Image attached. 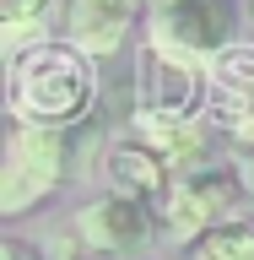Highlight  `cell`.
Masks as SVG:
<instances>
[{
  "label": "cell",
  "instance_id": "6da1fadb",
  "mask_svg": "<svg viewBox=\"0 0 254 260\" xmlns=\"http://www.w3.org/2000/svg\"><path fill=\"white\" fill-rule=\"evenodd\" d=\"M6 103L22 119H44V125H81L97 109V60L87 49L65 44H38L27 54L6 60Z\"/></svg>",
  "mask_w": 254,
  "mask_h": 260
},
{
  "label": "cell",
  "instance_id": "7a4b0ae2",
  "mask_svg": "<svg viewBox=\"0 0 254 260\" xmlns=\"http://www.w3.org/2000/svg\"><path fill=\"white\" fill-rule=\"evenodd\" d=\"M81 162H87L81 125H44L11 114L0 152V217H27L32 206H44L65 179H76Z\"/></svg>",
  "mask_w": 254,
  "mask_h": 260
},
{
  "label": "cell",
  "instance_id": "3957f363",
  "mask_svg": "<svg viewBox=\"0 0 254 260\" xmlns=\"http://www.w3.org/2000/svg\"><path fill=\"white\" fill-rule=\"evenodd\" d=\"M249 201H254V190L243 184L238 162H233V152H227V157L200 162V168H178L157 211H162V228H168L173 239L195 244L200 233H211V228L238 222Z\"/></svg>",
  "mask_w": 254,
  "mask_h": 260
},
{
  "label": "cell",
  "instance_id": "277c9868",
  "mask_svg": "<svg viewBox=\"0 0 254 260\" xmlns=\"http://www.w3.org/2000/svg\"><path fill=\"white\" fill-rule=\"evenodd\" d=\"M211 103V60L178 54L168 44H135L130 119H195Z\"/></svg>",
  "mask_w": 254,
  "mask_h": 260
},
{
  "label": "cell",
  "instance_id": "5b68a950",
  "mask_svg": "<svg viewBox=\"0 0 254 260\" xmlns=\"http://www.w3.org/2000/svg\"><path fill=\"white\" fill-rule=\"evenodd\" d=\"M146 38L195 60H216L243 44L238 0H146Z\"/></svg>",
  "mask_w": 254,
  "mask_h": 260
},
{
  "label": "cell",
  "instance_id": "8992f818",
  "mask_svg": "<svg viewBox=\"0 0 254 260\" xmlns=\"http://www.w3.org/2000/svg\"><path fill=\"white\" fill-rule=\"evenodd\" d=\"M157 217L162 211H152V201H135V195L103 184L70 211V233L108 260H141L157 244Z\"/></svg>",
  "mask_w": 254,
  "mask_h": 260
},
{
  "label": "cell",
  "instance_id": "52a82bcc",
  "mask_svg": "<svg viewBox=\"0 0 254 260\" xmlns=\"http://www.w3.org/2000/svg\"><path fill=\"white\" fill-rule=\"evenodd\" d=\"M211 125L233 152H254V44H233L211 60Z\"/></svg>",
  "mask_w": 254,
  "mask_h": 260
},
{
  "label": "cell",
  "instance_id": "ba28073f",
  "mask_svg": "<svg viewBox=\"0 0 254 260\" xmlns=\"http://www.w3.org/2000/svg\"><path fill=\"white\" fill-rule=\"evenodd\" d=\"M173 174L178 168L162 157L135 125H130V136H108L103 152H97V179H103L108 190H125V195H135V201H152V206H162Z\"/></svg>",
  "mask_w": 254,
  "mask_h": 260
},
{
  "label": "cell",
  "instance_id": "9c48e42d",
  "mask_svg": "<svg viewBox=\"0 0 254 260\" xmlns=\"http://www.w3.org/2000/svg\"><path fill=\"white\" fill-rule=\"evenodd\" d=\"M135 27H146V0H65L60 32L92 60H108L130 44Z\"/></svg>",
  "mask_w": 254,
  "mask_h": 260
},
{
  "label": "cell",
  "instance_id": "30bf717a",
  "mask_svg": "<svg viewBox=\"0 0 254 260\" xmlns=\"http://www.w3.org/2000/svg\"><path fill=\"white\" fill-rule=\"evenodd\" d=\"M65 27V0H0V54L16 60Z\"/></svg>",
  "mask_w": 254,
  "mask_h": 260
},
{
  "label": "cell",
  "instance_id": "8fae6325",
  "mask_svg": "<svg viewBox=\"0 0 254 260\" xmlns=\"http://www.w3.org/2000/svg\"><path fill=\"white\" fill-rule=\"evenodd\" d=\"M184 260H254V222L238 217V222H222L211 233H200Z\"/></svg>",
  "mask_w": 254,
  "mask_h": 260
},
{
  "label": "cell",
  "instance_id": "7c38bea8",
  "mask_svg": "<svg viewBox=\"0 0 254 260\" xmlns=\"http://www.w3.org/2000/svg\"><path fill=\"white\" fill-rule=\"evenodd\" d=\"M0 260H44V249L38 244H27V239H0Z\"/></svg>",
  "mask_w": 254,
  "mask_h": 260
},
{
  "label": "cell",
  "instance_id": "4fadbf2b",
  "mask_svg": "<svg viewBox=\"0 0 254 260\" xmlns=\"http://www.w3.org/2000/svg\"><path fill=\"white\" fill-rule=\"evenodd\" d=\"M54 260H108V255H97V249H87V244H81L76 233H70V244H65V249H60Z\"/></svg>",
  "mask_w": 254,
  "mask_h": 260
},
{
  "label": "cell",
  "instance_id": "5bb4252c",
  "mask_svg": "<svg viewBox=\"0 0 254 260\" xmlns=\"http://www.w3.org/2000/svg\"><path fill=\"white\" fill-rule=\"evenodd\" d=\"M249 11H254V0H249Z\"/></svg>",
  "mask_w": 254,
  "mask_h": 260
}]
</instances>
